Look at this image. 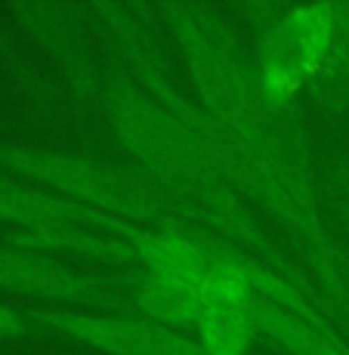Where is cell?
Returning a JSON list of instances; mask_svg holds the SVG:
<instances>
[{"label": "cell", "instance_id": "3957f363", "mask_svg": "<svg viewBox=\"0 0 349 355\" xmlns=\"http://www.w3.org/2000/svg\"><path fill=\"white\" fill-rule=\"evenodd\" d=\"M244 19L250 25V71L266 114L272 124L284 133L297 152L309 155L303 130V108L300 99L309 93L306 71L297 50L291 44V34L284 25V3H244Z\"/></svg>", "mask_w": 349, "mask_h": 355}, {"label": "cell", "instance_id": "6da1fadb", "mask_svg": "<svg viewBox=\"0 0 349 355\" xmlns=\"http://www.w3.org/2000/svg\"><path fill=\"white\" fill-rule=\"evenodd\" d=\"M173 34L195 99L238 152V192L275 216L300 244L312 278L349 318V250L327 229L312 158L291 146L259 102L250 53L216 6L201 0L148 6Z\"/></svg>", "mask_w": 349, "mask_h": 355}, {"label": "cell", "instance_id": "9c48e42d", "mask_svg": "<svg viewBox=\"0 0 349 355\" xmlns=\"http://www.w3.org/2000/svg\"><path fill=\"white\" fill-rule=\"evenodd\" d=\"M340 216H343V226L349 229V192L343 195V201H340Z\"/></svg>", "mask_w": 349, "mask_h": 355}, {"label": "cell", "instance_id": "52a82bcc", "mask_svg": "<svg viewBox=\"0 0 349 355\" xmlns=\"http://www.w3.org/2000/svg\"><path fill=\"white\" fill-rule=\"evenodd\" d=\"M309 96L327 114H343L349 108V0L337 3L334 40L309 78Z\"/></svg>", "mask_w": 349, "mask_h": 355}, {"label": "cell", "instance_id": "277c9868", "mask_svg": "<svg viewBox=\"0 0 349 355\" xmlns=\"http://www.w3.org/2000/svg\"><path fill=\"white\" fill-rule=\"evenodd\" d=\"M0 291L46 300V303H53V309L136 315L121 275L74 269L50 254L12 248V244H0Z\"/></svg>", "mask_w": 349, "mask_h": 355}, {"label": "cell", "instance_id": "7a4b0ae2", "mask_svg": "<svg viewBox=\"0 0 349 355\" xmlns=\"http://www.w3.org/2000/svg\"><path fill=\"white\" fill-rule=\"evenodd\" d=\"M0 170L133 226L216 235L189 201L164 189L142 167L0 139Z\"/></svg>", "mask_w": 349, "mask_h": 355}, {"label": "cell", "instance_id": "5b68a950", "mask_svg": "<svg viewBox=\"0 0 349 355\" xmlns=\"http://www.w3.org/2000/svg\"><path fill=\"white\" fill-rule=\"evenodd\" d=\"M34 327L68 337L102 355H204L189 337L176 334L148 318L118 315V312H87V309H25Z\"/></svg>", "mask_w": 349, "mask_h": 355}, {"label": "cell", "instance_id": "ba28073f", "mask_svg": "<svg viewBox=\"0 0 349 355\" xmlns=\"http://www.w3.org/2000/svg\"><path fill=\"white\" fill-rule=\"evenodd\" d=\"M31 318L25 315V309H16V306L3 303L0 300V340H19L31 331Z\"/></svg>", "mask_w": 349, "mask_h": 355}, {"label": "cell", "instance_id": "8992f818", "mask_svg": "<svg viewBox=\"0 0 349 355\" xmlns=\"http://www.w3.org/2000/svg\"><path fill=\"white\" fill-rule=\"evenodd\" d=\"M0 223L16 229H53V226H80L102 235L124 238L130 223L90 210L78 201H68L62 195H53L40 186L12 176L10 170H0Z\"/></svg>", "mask_w": 349, "mask_h": 355}]
</instances>
